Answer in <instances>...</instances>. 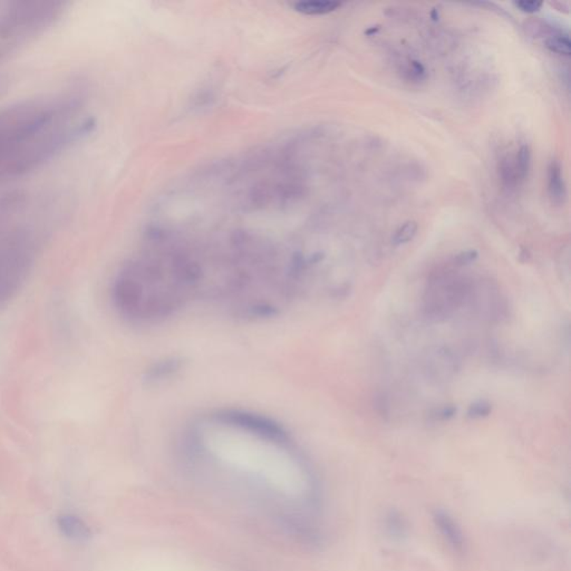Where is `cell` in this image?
Here are the masks:
<instances>
[{
  "label": "cell",
  "mask_w": 571,
  "mask_h": 571,
  "mask_svg": "<svg viewBox=\"0 0 571 571\" xmlns=\"http://www.w3.org/2000/svg\"><path fill=\"white\" fill-rule=\"evenodd\" d=\"M432 518L439 535H442L451 549L458 554H463L467 548V540L461 526L454 519V516L444 509L439 508L434 511Z\"/></svg>",
  "instance_id": "277c9868"
},
{
  "label": "cell",
  "mask_w": 571,
  "mask_h": 571,
  "mask_svg": "<svg viewBox=\"0 0 571 571\" xmlns=\"http://www.w3.org/2000/svg\"><path fill=\"white\" fill-rule=\"evenodd\" d=\"M544 45L550 52L559 55L570 56L571 41L568 34H563V31L552 34L547 37Z\"/></svg>",
  "instance_id": "9c48e42d"
},
{
  "label": "cell",
  "mask_w": 571,
  "mask_h": 571,
  "mask_svg": "<svg viewBox=\"0 0 571 571\" xmlns=\"http://www.w3.org/2000/svg\"><path fill=\"white\" fill-rule=\"evenodd\" d=\"M514 162H516V174L519 176L520 182L525 181L531 169V150L528 144H522L520 146L514 157Z\"/></svg>",
  "instance_id": "30bf717a"
},
{
  "label": "cell",
  "mask_w": 571,
  "mask_h": 571,
  "mask_svg": "<svg viewBox=\"0 0 571 571\" xmlns=\"http://www.w3.org/2000/svg\"><path fill=\"white\" fill-rule=\"evenodd\" d=\"M430 285L431 288L428 290L425 309L428 315L434 318L448 315L469 294L467 281L449 272L434 277Z\"/></svg>",
  "instance_id": "3957f363"
},
{
  "label": "cell",
  "mask_w": 571,
  "mask_h": 571,
  "mask_svg": "<svg viewBox=\"0 0 571 571\" xmlns=\"http://www.w3.org/2000/svg\"><path fill=\"white\" fill-rule=\"evenodd\" d=\"M341 3L330 0H308L295 3V9L305 15H326L335 11Z\"/></svg>",
  "instance_id": "ba28073f"
},
{
  "label": "cell",
  "mask_w": 571,
  "mask_h": 571,
  "mask_svg": "<svg viewBox=\"0 0 571 571\" xmlns=\"http://www.w3.org/2000/svg\"><path fill=\"white\" fill-rule=\"evenodd\" d=\"M492 412V405L486 400H478L473 402L467 409V418L471 420H480V418H488Z\"/></svg>",
  "instance_id": "7c38bea8"
},
{
  "label": "cell",
  "mask_w": 571,
  "mask_h": 571,
  "mask_svg": "<svg viewBox=\"0 0 571 571\" xmlns=\"http://www.w3.org/2000/svg\"><path fill=\"white\" fill-rule=\"evenodd\" d=\"M431 15H432V18H433L434 20H439V14H437V9H435V10L432 11Z\"/></svg>",
  "instance_id": "d6986e66"
},
{
  "label": "cell",
  "mask_w": 571,
  "mask_h": 571,
  "mask_svg": "<svg viewBox=\"0 0 571 571\" xmlns=\"http://www.w3.org/2000/svg\"><path fill=\"white\" fill-rule=\"evenodd\" d=\"M57 526L63 535L73 540L85 541L91 537V531L85 522L73 514L58 516Z\"/></svg>",
  "instance_id": "52a82bcc"
},
{
  "label": "cell",
  "mask_w": 571,
  "mask_h": 571,
  "mask_svg": "<svg viewBox=\"0 0 571 571\" xmlns=\"http://www.w3.org/2000/svg\"><path fill=\"white\" fill-rule=\"evenodd\" d=\"M458 407L456 405H444V407H435V409H432L430 414H428V418L432 422H448V421L452 420V418H456V415L458 414Z\"/></svg>",
  "instance_id": "4fadbf2b"
},
{
  "label": "cell",
  "mask_w": 571,
  "mask_h": 571,
  "mask_svg": "<svg viewBox=\"0 0 571 571\" xmlns=\"http://www.w3.org/2000/svg\"><path fill=\"white\" fill-rule=\"evenodd\" d=\"M418 223L411 220L407 221L395 231V234H393L392 244L393 246L398 247V246L407 245L409 242L414 239L415 236L418 234Z\"/></svg>",
  "instance_id": "8fae6325"
},
{
  "label": "cell",
  "mask_w": 571,
  "mask_h": 571,
  "mask_svg": "<svg viewBox=\"0 0 571 571\" xmlns=\"http://www.w3.org/2000/svg\"><path fill=\"white\" fill-rule=\"evenodd\" d=\"M529 257H530V255H529V251H528L527 249H521V253H520L519 255L520 261L525 262V261H527L528 259H529Z\"/></svg>",
  "instance_id": "e0dca14e"
},
{
  "label": "cell",
  "mask_w": 571,
  "mask_h": 571,
  "mask_svg": "<svg viewBox=\"0 0 571 571\" xmlns=\"http://www.w3.org/2000/svg\"><path fill=\"white\" fill-rule=\"evenodd\" d=\"M379 29H381V28H379V26H376V28H369L368 31H365V34L366 35L372 36L374 35V34H376L377 31H379Z\"/></svg>",
  "instance_id": "ac0fdd59"
},
{
  "label": "cell",
  "mask_w": 571,
  "mask_h": 571,
  "mask_svg": "<svg viewBox=\"0 0 571 571\" xmlns=\"http://www.w3.org/2000/svg\"><path fill=\"white\" fill-rule=\"evenodd\" d=\"M31 266V249L25 239L10 238L0 244V304L20 290Z\"/></svg>",
  "instance_id": "7a4b0ae2"
},
{
  "label": "cell",
  "mask_w": 571,
  "mask_h": 571,
  "mask_svg": "<svg viewBox=\"0 0 571 571\" xmlns=\"http://www.w3.org/2000/svg\"><path fill=\"white\" fill-rule=\"evenodd\" d=\"M479 253L477 250H465L458 253L453 258V265L456 267L469 266L478 259Z\"/></svg>",
  "instance_id": "9a60e30c"
},
{
  "label": "cell",
  "mask_w": 571,
  "mask_h": 571,
  "mask_svg": "<svg viewBox=\"0 0 571 571\" xmlns=\"http://www.w3.org/2000/svg\"><path fill=\"white\" fill-rule=\"evenodd\" d=\"M548 195L555 206H563L567 200V185L563 178V167L559 160L554 159L548 164L547 170Z\"/></svg>",
  "instance_id": "5b68a950"
},
{
  "label": "cell",
  "mask_w": 571,
  "mask_h": 571,
  "mask_svg": "<svg viewBox=\"0 0 571 571\" xmlns=\"http://www.w3.org/2000/svg\"><path fill=\"white\" fill-rule=\"evenodd\" d=\"M514 5L516 8L526 14H535L542 7V3L535 1V0H519V1H514Z\"/></svg>",
  "instance_id": "2e32d148"
},
{
  "label": "cell",
  "mask_w": 571,
  "mask_h": 571,
  "mask_svg": "<svg viewBox=\"0 0 571 571\" xmlns=\"http://www.w3.org/2000/svg\"><path fill=\"white\" fill-rule=\"evenodd\" d=\"M374 409L379 416H382L383 418H388L390 414V403L388 396L385 395L384 393H379L374 396Z\"/></svg>",
  "instance_id": "5bb4252c"
},
{
  "label": "cell",
  "mask_w": 571,
  "mask_h": 571,
  "mask_svg": "<svg viewBox=\"0 0 571 571\" xmlns=\"http://www.w3.org/2000/svg\"><path fill=\"white\" fill-rule=\"evenodd\" d=\"M76 107L61 101H38L0 114V174L35 168L90 131Z\"/></svg>",
  "instance_id": "6da1fadb"
},
{
  "label": "cell",
  "mask_w": 571,
  "mask_h": 571,
  "mask_svg": "<svg viewBox=\"0 0 571 571\" xmlns=\"http://www.w3.org/2000/svg\"><path fill=\"white\" fill-rule=\"evenodd\" d=\"M384 529L386 535L396 542H402L409 537V522L397 509H390L385 514Z\"/></svg>",
  "instance_id": "8992f818"
}]
</instances>
